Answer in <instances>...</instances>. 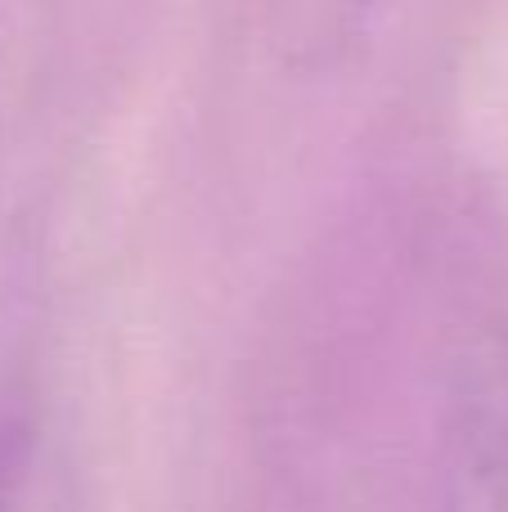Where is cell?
<instances>
[{
    "label": "cell",
    "instance_id": "cell-1",
    "mask_svg": "<svg viewBox=\"0 0 508 512\" xmlns=\"http://www.w3.org/2000/svg\"><path fill=\"white\" fill-rule=\"evenodd\" d=\"M437 512H508V346H491L459 391Z\"/></svg>",
    "mask_w": 508,
    "mask_h": 512
}]
</instances>
